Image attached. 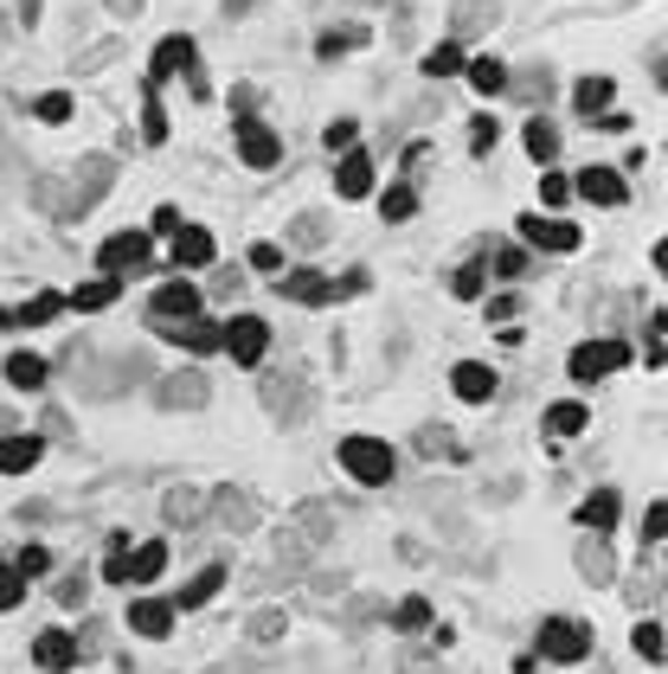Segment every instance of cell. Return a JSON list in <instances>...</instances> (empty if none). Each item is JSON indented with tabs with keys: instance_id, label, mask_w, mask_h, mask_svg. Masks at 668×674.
I'll return each instance as SVG.
<instances>
[{
	"instance_id": "obj_1",
	"label": "cell",
	"mask_w": 668,
	"mask_h": 674,
	"mask_svg": "<svg viewBox=\"0 0 668 674\" xmlns=\"http://www.w3.org/2000/svg\"><path fill=\"white\" fill-rule=\"evenodd\" d=\"M341 470L354 475L360 488H386L393 470H399V457H393L386 437H341Z\"/></svg>"
},
{
	"instance_id": "obj_2",
	"label": "cell",
	"mask_w": 668,
	"mask_h": 674,
	"mask_svg": "<svg viewBox=\"0 0 668 674\" xmlns=\"http://www.w3.org/2000/svg\"><path fill=\"white\" fill-rule=\"evenodd\" d=\"M623 366H630V347H623V340H579L572 360H566V373H572L579 386L610 379V373H623Z\"/></svg>"
},
{
	"instance_id": "obj_3",
	"label": "cell",
	"mask_w": 668,
	"mask_h": 674,
	"mask_svg": "<svg viewBox=\"0 0 668 674\" xmlns=\"http://www.w3.org/2000/svg\"><path fill=\"white\" fill-rule=\"evenodd\" d=\"M219 353H232L238 366H258L270 353V322L258 315H232V322H219Z\"/></svg>"
},
{
	"instance_id": "obj_4",
	"label": "cell",
	"mask_w": 668,
	"mask_h": 674,
	"mask_svg": "<svg viewBox=\"0 0 668 674\" xmlns=\"http://www.w3.org/2000/svg\"><path fill=\"white\" fill-rule=\"evenodd\" d=\"M540 656L546 662H585L592 656V629L572 623V616H546L540 623Z\"/></svg>"
},
{
	"instance_id": "obj_5",
	"label": "cell",
	"mask_w": 668,
	"mask_h": 674,
	"mask_svg": "<svg viewBox=\"0 0 668 674\" xmlns=\"http://www.w3.org/2000/svg\"><path fill=\"white\" fill-rule=\"evenodd\" d=\"M276 296H289V302H302V309H329L341 289H334L329 270L302 264V270H283V276H276Z\"/></svg>"
},
{
	"instance_id": "obj_6",
	"label": "cell",
	"mask_w": 668,
	"mask_h": 674,
	"mask_svg": "<svg viewBox=\"0 0 668 674\" xmlns=\"http://www.w3.org/2000/svg\"><path fill=\"white\" fill-rule=\"evenodd\" d=\"M148 251H154L148 232H116V238L97 245V270H103V276H129V270L148 264Z\"/></svg>"
},
{
	"instance_id": "obj_7",
	"label": "cell",
	"mask_w": 668,
	"mask_h": 674,
	"mask_svg": "<svg viewBox=\"0 0 668 674\" xmlns=\"http://www.w3.org/2000/svg\"><path fill=\"white\" fill-rule=\"evenodd\" d=\"M521 238H528L534 251H579L585 232H579L572 219H559V212H546V219H540V212H521Z\"/></svg>"
},
{
	"instance_id": "obj_8",
	"label": "cell",
	"mask_w": 668,
	"mask_h": 674,
	"mask_svg": "<svg viewBox=\"0 0 668 674\" xmlns=\"http://www.w3.org/2000/svg\"><path fill=\"white\" fill-rule=\"evenodd\" d=\"M148 315H154V322H187V315H200V283H194V276H168V283L154 289Z\"/></svg>"
},
{
	"instance_id": "obj_9",
	"label": "cell",
	"mask_w": 668,
	"mask_h": 674,
	"mask_svg": "<svg viewBox=\"0 0 668 674\" xmlns=\"http://www.w3.org/2000/svg\"><path fill=\"white\" fill-rule=\"evenodd\" d=\"M238 161L245 167H276L283 161V135L258 123V116H238Z\"/></svg>"
},
{
	"instance_id": "obj_10",
	"label": "cell",
	"mask_w": 668,
	"mask_h": 674,
	"mask_svg": "<svg viewBox=\"0 0 668 674\" xmlns=\"http://www.w3.org/2000/svg\"><path fill=\"white\" fill-rule=\"evenodd\" d=\"M181 71H194V39H187V33H168V39L154 46V59H148V84L161 90V84H174Z\"/></svg>"
},
{
	"instance_id": "obj_11",
	"label": "cell",
	"mask_w": 668,
	"mask_h": 674,
	"mask_svg": "<svg viewBox=\"0 0 668 674\" xmlns=\"http://www.w3.org/2000/svg\"><path fill=\"white\" fill-rule=\"evenodd\" d=\"M334 194H341V200H367V194H373V154L341 148V161H334Z\"/></svg>"
},
{
	"instance_id": "obj_12",
	"label": "cell",
	"mask_w": 668,
	"mask_h": 674,
	"mask_svg": "<svg viewBox=\"0 0 668 674\" xmlns=\"http://www.w3.org/2000/svg\"><path fill=\"white\" fill-rule=\"evenodd\" d=\"M572 194H579V200H592V205H623V200H630V187H623V174H617V167H585V174L572 180Z\"/></svg>"
},
{
	"instance_id": "obj_13",
	"label": "cell",
	"mask_w": 668,
	"mask_h": 674,
	"mask_svg": "<svg viewBox=\"0 0 668 674\" xmlns=\"http://www.w3.org/2000/svg\"><path fill=\"white\" fill-rule=\"evenodd\" d=\"M212 258H219L212 232H206V225H187V219H181V232H174V270H206Z\"/></svg>"
},
{
	"instance_id": "obj_14",
	"label": "cell",
	"mask_w": 668,
	"mask_h": 674,
	"mask_svg": "<svg viewBox=\"0 0 668 674\" xmlns=\"http://www.w3.org/2000/svg\"><path fill=\"white\" fill-rule=\"evenodd\" d=\"M450 386H457V399H463V404H488L502 379H495V366H482V360H457Z\"/></svg>"
},
{
	"instance_id": "obj_15",
	"label": "cell",
	"mask_w": 668,
	"mask_h": 674,
	"mask_svg": "<svg viewBox=\"0 0 668 674\" xmlns=\"http://www.w3.org/2000/svg\"><path fill=\"white\" fill-rule=\"evenodd\" d=\"M123 296V276H90V283H77L65 296V309H77V315H97V309H110Z\"/></svg>"
},
{
	"instance_id": "obj_16",
	"label": "cell",
	"mask_w": 668,
	"mask_h": 674,
	"mask_svg": "<svg viewBox=\"0 0 668 674\" xmlns=\"http://www.w3.org/2000/svg\"><path fill=\"white\" fill-rule=\"evenodd\" d=\"M33 662L46 674H65L71 662H77V636H71V629H46V636L33 642Z\"/></svg>"
},
{
	"instance_id": "obj_17",
	"label": "cell",
	"mask_w": 668,
	"mask_h": 674,
	"mask_svg": "<svg viewBox=\"0 0 668 674\" xmlns=\"http://www.w3.org/2000/svg\"><path fill=\"white\" fill-rule=\"evenodd\" d=\"M39 457H46V437H0V475H26L39 470Z\"/></svg>"
},
{
	"instance_id": "obj_18",
	"label": "cell",
	"mask_w": 668,
	"mask_h": 674,
	"mask_svg": "<svg viewBox=\"0 0 668 674\" xmlns=\"http://www.w3.org/2000/svg\"><path fill=\"white\" fill-rule=\"evenodd\" d=\"M129 629L161 642V636L174 629V604H168V598H135V604H129Z\"/></svg>"
},
{
	"instance_id": "obj_19",
	"label": "cell",
	"mask_w": 668,
	"mask_h": 674,
	"mask_svg": "<svg viewBox=\"0 0 668 674\" xmlns=\"http://www.w3.org/2000/svg\"><path fill=\"white\" fill-rule=\"evenodd\" d=\"M161 565H168V546H161V539L135 546L129 559H123V585H154V578H161Z\"/></svg>"
},
{
	"instance_id": "obj_20",
	"label": "cell",
	"mask_w": 668,
	"mask_h": 674,
	"mask_svg": "<svg viewBox=\"0 0 668 674\" xmlns=\"http://www.w3.org/2000/svg\"><path fill=\"white\" fill-rule=\"evenodd\" d=\"M463 77L475 84V90H482V97H502V90L515 84V77H508V65H502V59H488V52H482V59H469Z\"/></svg>"
},
{
	"instance_id": "obj_21",
	"label": "cell",
	"mask_w": 668,
	"mask_h": 674,
	"mask_svg": "<svg viewBox=\"0 0 668 674\" xmlns=\"http://www.w3.org/2000/svg\"><path fill=\"white\" fill-rule=\"evenodd\" d=\"M540 424H546L553 437H579V430L592 424V411H585L579 399H559V404H546V417H540Z\"/></svg>"
},
{
	"instance_id": "obj_22",
	"label": "cell",
	"mask_w": 668,
	"mask_h": 674,
	"mask_svg": "<svg viewBox=\"0 0 668 674\" xmlns=\"http://www.w3.org/2000/svg\"><path fill=\"white\" fill-rule=\"evenodd\" d=\"M7 386L13 392H39L46 386V360L39 353H7Z\"/></svg>"
},
{
	"instance_id": "obj_23",
	"label": "cell",
	"mask_w": 668,
	"mask_h": 674,
	"mask_svg": "<svg viewBox=\"0 0 668 674\" xmlns=\"http://www.w3.org/2000/svg\"><path fill=\"white\" fill-rule=\"evenodd\" d=\"M617 508H623V501H617V488H598V495H585L579 521H585L592 534H610V527H617Z\"/></svg>"
},
{
	"instance_id": "obj_24",
	"label": "cell",
	"mask_w": 668,
	"mask_h": 674,
	"mask_svg": "<svg viewBox=\"0 0 668 674\" xmlns=\"http://www.w3.org/2000/svg\"><path fill=\"white\" fill-rule=\"evenodd\" d=\"M219 585H225V565H206L200 578H194V585H181V598H168V604H174V610H200Z\"/></svg>"
},
{
	"instance_id": "obj_25",
	"label": "cell",
	"mask_w": 668,
	"mask_h": 674,
	"mask_svg": "<svg viewBox=\"0 0 668 674\" xmlns=\"http://www.w3.org/2000/svg\"><path fill=\"white\" fill-rule=\"evenodd\" d=\"M482 289H488V264H482V258H469V264L450 276V296H457V302H482Z\"/></svg>"
},
{
	"instance_id": "obj_26",
	"label": "cell",
	"mask_w": 668,
	"mask_h": 674,
	"mask_svg": "<svg viewBox=\"0 0 668 674\" xmlns=\"http://www.w3.org/2000/svg\"><path fill=\"white\" fill-rule=\"evenodd\" d=\"M610 97H617V84H610V77H585V84L572 90L579 116H598V110H610Z\"/></svg>"
},
{
	"instance_id": "obj_27",
	"label": "cell",
	"mask_w": 668,
	"mask_h": 674,
	"mask_svg": "<svg viewBox=\"0 0 668 674\" xmlns=\"http://www.w3.org/2000/svg\"><path fill=\"white\" fill-rule=\"evenodd\" d=\"M59 309H65V296H52V289H46V296H33L26 309H13V322H20V328H46Z\"/></svg>"
},
{
	"instance_id": "obj_28",
	"label": "cell",
	"mask_w": 668,
	"mask_h": 674,
	"mask_svg": "<svg viewBox=\"0 0 668 674\" xmlns=\"http://www.w3.org/2000/svg\"><path fill=\"white\" fill-rule=\"evenodd\" d=\"M380 212H386L393 225H399V219H411V212H418V194H411V180H393V187L380 194Z\"/></svg>"
},
{
	"instance_id": "obj_29",
	"label": "cell",
	"mask_w": 668,
	"mask_h": 674,
	"mask_svg": "<svg viewBox=\"0 0 668 674\" xmlns=\"http://www.w3.org/2000/svg\"><path fill=\"white\" fill-rule=\"evenodd\" d=\"M521 141H528V154H534V161H553V154H559V129H553V123H528V129H521Z\"/></svg>"
},
{
	"instance_id": "obj_30",
	"label": "cell",
	"mask_w": 668,
	"mask_h": 674,
	"mask_svg": "<svg viewBox=\"0 0 668 674\" xmlns=\"http://www.w3.org/2000/svg\"><path fill=\"white\" fill-rule=\"evenodd\" d=\"M141 141H168V110H161L154 84H148V97H141Z\"/></svg>"
},
{
	"instance_id": "obj_31",
	"label": "cell",
	"mask_w": 668,
	"mask_h": 674,
	"mask_svg": "<svg viewBox=\"0 0 668 674\" xmlns=\"http://www.w3.org/2000/svg\"><path fill=\"white\" fill-rule=\"evenodd\" d=\"M463 71V46H431L424 52V77H457Z\"/></svg>"
},
{
	"instance_id": "obj_32",
	"label": "cell",
	"mask_w": 668,
	"mask_h": 674,
	"mask_svg": "<svg viewBox=\"0 0 668 674\" xmlns=\"http://www.w3.org/2000/svg\"><path fill=\"white\" fill-rule=\"evenodd\" d=\"M630 642H636V656H643V662H663V623H656V616H650V623H636V629H630Z\"/></svg>"
},
{
	"instance_id": "obj_33",
	"label": "cell",
	"mask_w": 668,
	"mask_h": 674,
	"mask_svg": "<svg viewBox=\"0 0 668 674\" xmlns=\"http://www.w3.org/2000/svg\"><path fill=\"white\" fill-rule=\"evenodd\" d=\"M33 116H39V123H71V97L65 90H46V97L33 103Z\"/></svg>"
},
{
	"instance_id": "obj_34",
	"label": "cell",
	"mask_w": 668,
	"mask_h": 674,
	"mask_svg": "<svg viewBox=\"0 0 668 674\" xmlns=\"http://www.w3.org/2000/svg\"><path fill=\"white\" fill-rule=\"evenodd\" d=\"M322 141H329V154H341V148H354V141H360V123H354V116H334L329 129H322Z\"/></svg>"
},
{
	"instance_id": "obj_35",
	"label": "cell",
	"mask_w": 668,
	"mask_h": 674,
	"mask_svg": "<svg viewBox=\"0 0 668 674\" xmlns=\"http://www.w3.org/2000/svg\"><path fill=\"white\" fill-rule=\"evenodd\" d=\"M20 604H26V578L13 565H0V610H20Z\"/></svg>"
},
{
	"instance_id": "obj_36",
	"label": "cell",
	"mask_w": 668,
	"mask_h": 674,
	"mask_svg": "<svg viewBox=\"0 0 668 674\" xmlns=\"http://www.w3.org/2000/svg\"><path fill=\"white\" fill-rule=\"evenodd\" d=\"M46 565H52V552H46V546H20V559H13V572H20V578H39Z\"/></svg>"
},
{
	"instance_id": "obj_37",
	"label": "cell",
	"mask_w": 668,
	"mask_h": 674,
	"mask_svg": "<svg viewBox=\"0 0 668 674\" xmlns=\"http://www.w3.org/2000/svg\"><path fill=\"white\" fill-rule=\"evenodd\" d=\"M399 629H431V604H424V598H405V604H399Z\"/></svg>"
},
{
	"instance_id": "obj_38",
	"label": "cell",
	"mask_w": 668,
	"mask_h": 674,
	"mask_svg": "<svg viewBox=\"0 0 668 674\" xmlns=\"http://www.w3.org/2000/svg\"><path fill=\"white\" fill-rule=\"evenodd\" d=\"M540 200H546V205H566V200H572V180H566V174H546V180H540Z\"/></svg>"
},
{
	"instance_id": "obj_39",
	"label": "cell",
	"mask_w": 668,
	"mask_h": 674,
	"mask_svg": "<svg viewBox=\"0 0 668 674\" xmlns=\"http://www.w3.org/2000/svg\"><path fill=\"white\" fill-rule=\"evenodd\" d=\"M251 270H283V245H251Z\"/></svg>"
},
{
	"instance_id": "obj_40",
	"label": "cell",
	"mask_w": 668,
	"mask_h": 674,
	"mask_svg": "<svg viewBox=\"0 0 668 674\" xmlns=\"http://www.w3.org/2000/svg\"><path fill=\"white\" fill-rule=\"evenodd\" d=\"M495 116H482V123H475V129H469V148H475V154H488V148H495Z\"/></svg>"
},
{
	"instance_id": "obj_41",
	"label": "cell",
	"mask_w": 668,
	"mask_h": 674,
	"mask_svg": "<svg viewBox=\"0 0 668 674\" xmlns=\"http://www.w3.org/2000/svg\"><path fill=\"white\" fill-rule=\"evenodd\" d=\"M174 232H181V212H174V205H161V212H154V225H148V238H174Z\"/></svg>"
},
{
	"instance_id": "obj_42",
	"label": "cell",
	"mask_w": 668,
	"mask_h": 674,
	"mask_svg": "<svg viewBox=\"0 0 668 674\" xmlns=\"http://www.w3.org/2000/svg\"><path fill=\"white\" fill-rule=\"evenodd\" d=\"M322 232H329V225H322L316 212H309V219H296V245H322Z\"/></svg>"
},
{
	"instance_id": "obj_43",
	"label": "cell",
	"mask_w": 668,
	"mask_h": 674,
	"mask_svg": "<svg viewBox=\"0 0 668 674\" xmlns=\"http://www.w3.org/2000/svg\"><path fill=\"white\" fill-rule=\"evenodd\" d=\"M663 315H650V366H656V373H663Z\"/></svg>"
},
{
	"instance_id": "obj_44",
	"label": "cell",
	"mask_w": 668,
	"mask_h": 674,
	"mask_svg": "<svg viewBox=\"0 0 668 674\" xmlns=\"http://www.w3.org/2000/svg\"><path fill=\"white\" fill-rule=\"evenodd\" d=\"M495 270L515 283V276H528V258H521V251H502V258H495Z\"/></svg>"
},
{
	"instance_id": "obj_45",
	"label": "cell",
	"mask_w": 668,
	"mask_h": 674,
	"mask_svg": "<svg viewBox=\"0 0 668 674\" xmlns=\"http://www.w3.org/2000/svg\"><path fill=\"white\" fill-rule=\"evenodd\" d=\"M515 309H521V296H495V302H488V322H508Z\"/></svg>"
},
{
	"instance_id": "obj_46",
	"label": "cell",
	"mask_w": 668,
	"mask_h": 674,
	"mask_svg": "<svg viewBox=\"0 0 668 674\" xmlns=\"http://www.w3.org/2000/svg\"><path fill=\"white\" fill-rule=\"evenodd\" d=\"M643 527H650V534H643V539H650V546H656V539H663V527H668V508H663V501H656V508H650V521H643Z\"/></svg>"
},
{
	"instance_id": "obj_47",
	"label": "cell",
	"mask_w": 668,
	"mask_h": 674,
	"mask_svg": "<svg viewBox=\"0 0 668 674\" xmlns=\"http://www.w3.org/2000/svg\"><path fill=\"white\" fill-rule=\"evenodd\" d=\"M13 328H20V322H13V309H0V335H13Z\"/></svg>"
}]
</instances>
